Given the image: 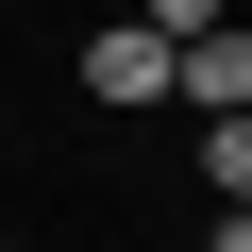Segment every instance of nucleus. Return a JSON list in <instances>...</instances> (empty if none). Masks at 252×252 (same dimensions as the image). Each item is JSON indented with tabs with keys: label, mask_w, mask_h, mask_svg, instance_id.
<instances>
[{
	"label": "nucleus",
	"mask_w": 252,
	"mask_h": 252,
	"mask_svg": "<svg viewBox=\"0 0 252 252\" xmlns=\"http://www.w3.org/2000/svg\"><path fill=\"white\" fill-rule=\"evenodd\" d=\"M202 185H219V202L252 219V118H219V135H202Z\"/></svg>",
	"instance_id": "7ed1b4c3"
},
{
	"label": "nucleus",
	"mask_w": 252,
	"mask_h": 252,
	"mask_svg": "<svg viewBox=\"0 0 252 252\" xmlns=\"http://www.w3.org/2000/svg\"><path fill=\"white\" fill-rule=\"evenodd\" d=\"M185 118H202V135H219V118H252V17L185 51Z\"/></svg>",
	"instance_id": "f03ea898"
},
{
	"label": "nucleus",
	"mask_w": 252,
	"mask_h": 252,
	"mask_svg": "<svg viewBox=\"0 0 252 252\" xmlns=\"http://www.w3.org/2000/svg\"><path fill=\"white\" fill-rule=\"evenodd\" d=\"M152 34H168V51H202V34H235V0H152Z\"/></svg>",
	"instance_id": "20e7f679"
},
{
	"label": "nucleus",
	"mask_w": 252,
	"mask_h": 252,
	"mask_svg": "<svg viewBox=\"0 0 252 252\" xmlns=\"http://www.w3.org/2000/svg\"><path fill=\"white\" fill-rule=\"evenodd\" d=\"M202 252H252V219H219V235H202Z\"/></svg>",
	"instance_id": "39448f33"
},
{
	"label": "nucleus",
	"mask_w": 252,
	"mask_h": 252,
	"mask_svg": "<svg viewBox=\"0 0 252 252\" xmlns=\"http://www.w3.org/2000/svg\"><path fill=\"white\" fill-rule=\"evenodd\" d=\"M84 101H101V118H152V101H185V51H168L152 17H118V34L84 51Z\"/></svg>",
	"instance_id": "f257e3e1"
}]
</instances>
